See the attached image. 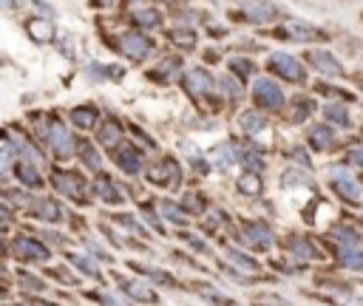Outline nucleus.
<instances>
[{
    "mask_svg": "<svg viewBox=\"0 0 363 306\" xmlns=\"http://www.w3.org/2000/svg\"><path fill=\"white\" fill-rule=\"evenodd\" d=\"M329 246H332V244H329ZM332 258H335L343 269L363 275V246H332Z\"/></svg>",
    "mask_w": 363,
    "mask_h": 306,
    "instance_id": "obj_33",
    "label": "nucleus"
},
{
    "mask_svg": "<svg viewBox=\"0 0 363 306\" xmlns=\"http://www.w3.org/2000/svg\"><path fill=\"white\" fill-rule=\"evenodd\" d=\"M17 6V0H0V8H14Z\"/></svg>",
    "mask_w": 363,
    "mask_h": 306,
    "instance_id": "obj_55",
    "label": "nucleus"
},
{
    "mask_svg": "<svg viewBox=\"0 0 363 306\" xmlns=\"http://www.w3.org/2000/svg\"><path fill=\"white\" fill-rule=\"evenodd\" d=\"M216 88H221V91H224V99H230V102L241 99V82H238V76H233V74H224V76L216 82Z\"/></svg>",
    "mask_w": 363,
    "mask_h": 306,
    "instance_id": "obj_46",
    "label": "nucleus"
},
{
    "mask_svg": "<svg viewBox=\"0 0 363 306\" xmlns=\"http://www.w3.org/2000/svg\"><path fill=\"white\" fill-rule=\"evenodd\" d=\"M111 153V162L119 167V173L122 176H128V178H136V176H142L145 173V153H142V147L139 144H133V142H122V144H116L113 150H108Z\"/></svg>",
    "mask_w": 363,
    "mask_h": 306,
    "instance_id": "obj_12",
    "label": "nucleus"
},
{
    "mask_svg": "<svg viewBox=\"0 0 363 306\" xmlns=\"http://www.w3.org/2000/svg\"><path fill=\"white\" fill-rule=\"evenodd\" d=\"M28 37L34 40V42H40V45H45V42H51L54 37H57V31H54V23L51 20H45V17H34V20H28Z\"/></svg>",
    "mask_w": 363,
    "mask_h": 306,
    "instance_id": "obj_37",
    "label": "nucleus"
},
{
    "mask_svg": "<svg viewBox=\"0 0 363 306\" xmlns=\"http://www.w3.org/2000/svg\"><path fill=\"white\" fill-rule=\"evenodd\" d=\"M284 159L292 164V167H301V170H315V164H312V156H309V150H306V144H292V147H286L284 150Z\"/></svg>",
    "mask_w": 363,
    "mask_h": 306,
    "instance_id": "obj_41",
    "label": "nucleus"
},
{
    "mask_svg": "<svg viewBox=\"0 0 363 306\" xmlns=\"http://www.w3.org/2000/svg\"><path fill=\"white\" fill-rule=\"evenodd\" d=\"M147 76L156 79V82H170V79L182 76V60H179V57H164Z\"/></svg>",
    "mask_w": 363,
    "mask_h": 306,
    "instance_id": "obj_38",
    "label": "nucleus"
},
{
    "mask_svg": "<svg viewBox=\"0 0 363 306\" xmlns=\"http://www.w3.org/2000/svg\"><path fill=\"white\" fill-rule=\"evenodd\" d=\"M281 40H292V42H323L329 34L312 23H303V20H284L281 28L275 31Z\"/></svg>",
    "mask_w": 363,
    "mask_h": 306,
    "instance_id": "obj_15",
    "label": "nucleus"
},
{
    "mask_svg": "<svg viewBox=\"0 0 363 306\" xmlns=\"http://www.w3.org/2000/svg\"><path fill=\"white\" fill-rule=\"evenodd\" d=\"M48 187L57 193V198H65L71 204H88L91 201V190H88V178L79 170L71 167H51V173L45 176Z\"/></svg>",
    "mask_w": 363,
    "mask_h": 306,
    "instance_id": "obj_3",
    "label": "nucleus"
},
{
    "mask_svg": "<svg viewBox=\"0 0 363 306\" xmlns=\"http://www.w3.org/2000/svg\"><path fill=\"white\" fill-rule=\"evenodd\" d=\"M233 241H235L241 249L252 252V255H255V252L267 255V252H272L275 244H278L272 227H269L264 218H238V221L233 224Z\"/></svg>",
    "mask_w": 363,
    "mask_h": 306,
    "instance_id": "obj_1",
    "label": "nucleus"
},
{
    "mask_svg": "<svg viewBox=\"0 0 363 306\" xmlns=\"http://www.w3.org/2000/svg\"><path fill=\"white\" fill-rule=\"evenodd\" d=\"M235 193H238L241 198H261V196H264V176L241 170V173L235 176Z\"/></svg>",
    "mask_w": 363,
    "mask_h": 306,
    "instance_id": "obj_34",
    "label": "nucleus"
},
{
    "mask_svg": "<svg viewBox=\"0 0 363 306\" xmlns=\"http://www.w3.org/2000/svg\"><path fill=\"white\" fill-rule=\"evenodd\" d=\"M43 144L51 150V156L57 162H68L77 156V144L79 139L65 128V122H60L57 116L48 119V128H45V136H43Z\"/></svg>",
    "mask_w": 363,
    "mask_h": 306,
    "instance_id": "obj_6",
    "label": "nucleus"
},
{
    "mask_svg": "<svg viewBox=\"0 0 363 306\" xmlns=\"http://www.w3.org/2000/svg\"><path fill=\"white\" fill-rule=\"evenodd\" d=\"M252 306H292V303L286 298H281V295L258 292V295H252Z\"/></svg>",
    "mask_w": 363,
    "mask_h": 306,
    "instance_id": "obj_47",
    "label": "nucleus"
},
{
    "mask_svg": "<svg viewBox=\"0 0 363 306\" xmlns=\"http://www.w3.org/2000/svg\"><path fill=\"white\" fill-rule=\"evenodd\" d=\"M130 20H133V26H139L142 31H150V28H159L162 26V14H159V8H133L130 11Z\"/></svg>",
    "mask_w": 363,
    "mask_h": 306,
    "instance_id": "obj_40",
    "label": "nucleus"
},
{
    "mask_svg": "<svg viewBox=\"0 0 363 306\" xmlns=\"http://www.w3.org/2000/svg\"><path fill=\"white\" fill-rule=\"evenodd\" d=\"M190 289H193V295H199V298H201L204 303H210V306H238V300L230 298L227 292H221L213 280L193 278V280H190Z\"/></svg>",
    "mask_w": 363,
    "mask_h": 306,
    "instance_id": "obj_22",
    "label": "nucleus"
},
{
    "mask_svg": "<svg viewBox=\"0 0 363 306\" xmlns=\"http://www.w3.org/2000/svg\"><path fill=\"white\" fill-rule=\"evenodd\" d=\"M122 142H125V125L116 122V119H99V125H96V147L99 150H113Z\"/></svg>",
    "mask_w": 363,
    "mask_h": 306,
    "instance_id": "obj_24",
    "label": "nucleus"
},
{
    "mask_svg": "<svg viewBox=\"0 0 363 306\" xmlns=\"http://www.w3.org/2000/svg\"><path fill=\"white\" fill-rule=\"evenodd\" d=\"M77 159H79V167H85L91 176L105 173V159H102V150H99L96 144L79 139V144H77Z\"/></svg>",
    "mask_w": 363,
    "mask_h": 306,
    "instance_id": "obj_31",
    "label": "nucleus"
},
{
    "mask_svg": "<svg viewBox=\"0 0 363 306\" xmlns=\"http://www.w3.org/2000/svg\"><path fill=\"white\" fill-rule=\"evenodd\" d=\"M11 173H14L17 184H20L23 190H28V193H37V190H45V187H48V181H45L43 170H40L37 164H31V162L17 159V162H14V167H11Z\"/></svg>",
    "mask_w": 363,
    "mask_h": 306,
    "instance_id": "obj_21",
    "label": "nucleus"
},
{
    "mask_svg": "<svg viewBox=\"0 0 363 306\" xmlns=\"http://www.w3.org/2000/svg\"><path fill=\"white\" fill-rule=\"evenodd\" d=\"M153 207H156L159 218L164 221V227H167V224L176 227V230H187V227H190V218H187V212L179 207V201H173V198H156Z\"/></svg>",
    "mask_w": 363,
    "mask_h": 306,
    "instance_id": "obj_28",
    "label": "nucleus"
},
{
    "mask_svg": "<svg viewBox=\"0 0 363 306\" xmlns=\"http://www.w3.org/2000/svg\"><path fill=\"white\" fill-rule=\"evenodd\" d=\"M23 212L28 218L45 224V227H57V224H62L68 218V210L57 196H31V201H28V207Z\"/></svg>",
    "mask_w": 363,
    "mask_h": 306,
    "instance_id": "obj_10",
    "label": "nucleus"
},
{
    "mask_svg": "<svg viewBox=\"0 0 363 306\" xmlns=\"http://www.w3.org/2000/svg\"><path fill=\"white\" fill-rule=\"evenodd\" d=\"M346 162L363 173V144H354V147H349V150H346Z\"/></svg>",
    "mask_w": 363,
    "mask_h": 306,
    "instance_id": "obj_50",
    "label": "nucleus"
},
{
    "mask_svg": "<svg viewBox=\"0 0 363 306\" xmlns=\"http://www.w3.org/2000/svg\"><path fill=\"white\" fill-rule=\"evenodd\" d=\"M230 68H233V74H238V79H247V76H252V71H255V65H252L250 60H244V57H233V60H230Z\"/></svg>",
    "mask_w": 363,
    "mask_h": 306,
    "instance_id": "obj_48",
    "label": "nucleus"
},
{
    "mask_svg": "<svg viewBox=\"0 0 363 306\" xmlns=\"http://www.w3.org/2000/svg\"><path fill=\"white\" fill-rule=\"evenodd\" d=\"M218 246H221V264L224 266H230V269H235V272L258 280V275L264 272V266H261V261L252 252H247V249H241L238 244H230V241H221Z\"/></svg>",
    "mask_w": 363,
    "mask_h": 306,
    "instance_id": "obj_11",
    "label": "nucleus"
},
{
    "mask_svg": "<svg viewBox=\"0 0 363 306\" xmlns=\"http://www.w3.org/2000/svg\"><path fill=\"white\" fill-rule=\"evenodd\" d=\"M326 187H329V193H332L337 201H343L346 207H360V204H363V184H360L343 164H332V167L326 170Z\"/></svg>",
    "mask_w": 363,
    "mask_h": 306,
    "instance_id": "obj_5",
    "label": "nucleus"
},
{
    "mask_svg": "<svg viewBox=\"0 0 363 306\" xmlns=\"http://www.w3.org/2000/svg\"><path fill=\"white\" fill-rule=\"evenodd\" d=\"M9 258H14L23 266H48L54 258V249L40 235L20 230L9 238Z\"/></svg>",
    "mask_w": 363,
    "mask_h": 306,
    "instance_id": "obj_2",
    "label": "nucleus"
},
{
    "mask_svg": "<svg viewBox=\"0 0 363 306\" xmlns=\"http://www.w3.org/2000/svg\"><path fill=\"white\" fill-rule=\"evenodd\" d=\"M62 255H65V264H68L79 278H94L96 283L105 280V278H102V266H99V261L91 258L85 249H65Z\"/></svg>",
    "mask_w": 363,
    "mask_h": 306,
    "instance_id": "obj_19",
    "label": "nucleus"
},
{
    "mask_svg": "<svg viewBox=\"0 0 363 306\" xmlns=\"http://www.w3.org/2000/svg\"><path fill=\"white\" fill-rule=\"evenodd\" d=\"M326 238L332 246H363V230L349 218H337L326 227Z\"/></svg>",
    "mask_w": 363,
    "mask_h": 306,
    "instance_id": "obj_16",
    "label": "nucleus"
},
{
    "mask_svg": "<svg viewBox=\"0 0 363 306\" xmlns=\"http://www.w3.org/2000/svg\"><path fill=\"white\" fill-rule=\"evenodd\" d=\"M303 60H306L315 71H320V74H326V76H343V74H346L343 65H340V60H337L335 54L323 51V48H309V51L303 54Z\"/></svg>",
    "mask_w": 363,
    "mask_h": 306,
    "instance_id": "obj_23",
    "label": "nucleus"
},
{
    "mask_svg": "<svg viewBox=\"0 0 363 306\" xmlns=\"http://www.w3.org/2000/svg\"><path fill=\"white\" fill-rule=\"evenodd\" d=\"M14 286L23 292V298H43L45 292H48V280L43 278V275H37L34 269H17L14 272Z\"/></svg>",
    "mask_w": 363,
    "mask_h": 306,
    "instance_id": "obj_26",
    "label": "nucleus"
},
{
    "mask_svg": "<svg viewBox=\"0 0 363 306\" xmlns=\"http://www.w3.org/2000/svg\"><path fill=\"white\" fill-rule=\"evenodd\" d=\"M281 252H284L292 264H301V266H306V264H312V261H323L320 246H318L309 235H303V232H286V235L281 238Z\"/></svg>",
    "mask_w": 363,
    "mask_h": 306,
    "instance_id": "obj_9",
    "label": "nucleus"
},
{
    "mask_svg": "<svg viewBox=\"0 0 363 306\" xmlns=\"http://www.w3.org/2000/svg\"><path fill=\"white\" fill-rule=\"evenodd\" d=\"M119 48H122V54H125L128 60H145V57L153 51V42H150L142 31H128V34H122Z\"/></svg>",
    "mask_w": 363,
    "mask_h": 306,
    "instance_id": "obj_29",
    "label": "nucleus"
},
{
    "mask_svg": "<svg viewBox=\"0 0 363 306\" xmlns=\"http://www.w3.org/2000/svg\"><path fill=\"white\" fill-rule=\"evenodd\" d=\"M179 207L187 212L190 221H193V218H201V215L210 210V207H207V196H204L201 190H187V193H182Z\"/></svg>",
    "mask_w": 363,
    "mask_h": 306,
    "instance_id": "obj_35",
    "label": "nucleus"
},
{
    "mask_svg": "<svg viewBox=\"0 0 363 306\" xmlns=\"http://www.w3.org/2000/svg\"><path fill=\"white\" fill-rule=\"evenodd\" d=\"M312 113H315V99H309V96H292V99H286V105H284V116H286L289 125H301V122H306Z\"/></svg>",
    "mask_w": 363,
    "mask_h": 306,
    "instance_id": "obj_32",
    "label": "nucleus"
},
{
    "mask_svg": "<svg viewBox=\"0 0 363 306\" xmlns=\"http://www.w3.org/2000/svg\"><path fill=\"white\" fill-rule=\"evenodd\" d=\"M128 269L139 272V278H145L147 283H159V286H167V289H179V278L170 275L167 269H159L153 264H142V261H128Z\"/></svg>",
    "mask_w": 363,
    "mask_h": 306,
    "instance_id": "obj_25",
    "label": "nucleus"
},
{
    "mask_svg": "<svg viewBox=\"0 0 363 306\" xmlns=\"http://www.w3.org/2000/svg\"><path fill=\"white\" fill-rule=\"evenodd\" d=\"M201 218H204V221H201L204 235H210V232H221V230L230 224V218H227V212H224V210H207Z\"/></svg>",
    "mask_w": 363,
    "mask_h": 306,
    "instance_id": "obj_43",
    "label": "nucleus"
},
{
    "mask_svg": "<svg viewBox=\"0 0 363 306\" xmlns=\"http://www.w3.org/2000/svg\"><path fill=\"white\" fill-rule=\"evenodd\" d=\"M11 224H14V210L0 198V235H3V232H9V230H11Z\"/></svg>",
    "mask_w": 363,
    "mask_h": 306,
    "instance_id": "obj_49",
    "label": "nucleus"
},
{
    "mask_svg": "<svg viewBox=\"0 0 363 306\" xmlns=\"http://www.w3.org/2000/svg\"><path fill=\"white\" fill-rule=\"evenodd\" d=\"M167 40H170V45H176V48H196L199 34H196V28H190V26H179V28H170V31H167Z\"/></svg>",
    "mask_w": 363,
    "mask_h": 306,
    "instance_id": "obj_42",
    "label": "nucleus"
},
{
    "mask_svg": "<svg viewBox=\"0 0 363 306\" xmlns=\"http://www.w3.org/2000/svg\"><path fill=\"white\" fill-rule=\"evenodd\" d=\"M357 181H360V184H363V173H360V178H357Z\"/></svg>",
    "mask_w": 363,
    "mask_h": 306,
    "instance_id": "obj_57",
    "label": "nucleus"
},
{
    "mask_svg": "<svg viewBox=\"0 0 363 306\" xmlns=\"http://www.w3.org/2000/svg\"><path fill=\"white\" fill-rule=\"evenodd\" d=\"M318 91H320V94H329V96H337V99H343V102L352 99L346 91H337V88H329V85H318Z\"/></svg>",
    "mask_w": 363,
    "mask_h": 306,
    "instance_id": "obj_51",
    "label": "nucleus"
},
{
    "mask_svg": "<svg viewBox=\"0 0 363 306\" xmlns=\"http://www.w3.org/2000/svg\"><path fill=\"white\" fill-rule=\"evenodd\" d=\"M68 119H71V125L79 128V130H94V128L99 125V110H96L94 105H77V108H71Z\"/></svg>",
    "mask_w": 363,
    "mask_h": 306,
    "instance_id": "obj_36",
    "label": "nucleus"
},
{
    "mask_svg": "<svg viewBox=\"0 0 363 306\" xmlns=\"http://www.w3.org/2000/svg\"><path fill=\"white\" fill-rule=\"evenodd\" d=\"M142 178H145L150 187H156V190H170V193H173V190H179L182 181H184V167H182V162H179L176 156L162 153L159 159H153V162L145 164Z\"/></svg>",
    "mask_w": 363,
    "mask_h": 306,
    "instance_id": "obj_4",
    "label": "nucleus"
},
{
    "mask_svg": "<svg viewBox=\"0 0 363 306\" xmlns=\"http://www.w3.org/2000/svg\"><path fill=\"white\" fill-rule=\"evenodd\" d=\"M88 190H91V198H96L105 207H125L130 198L128 187L122 181H116L111 173H96L88 184Z\"/></svg>",
    "mask_w": 363,
    "mask_h": 306,
    "instance_id": "obj_8",
    "label": "nucleus"
},
{
    "mask_svg": "<svg viewBox=\"0 0 363 306\" xmlns=\"http://www.w3.org/2000/svg\"><path fill=\"white\" fill-rule=\"evenodd\" d=\"M182 85H184V94L190 99H204V96H213V76L204 71V68H193L187 74H182Z\"/></svg>",
    "mask_w": 363,
    "mask_h": 306,
    "instance_id": "obj_20",
    "label": "nucleus"
},
{
    "mask_svg": "<svg viewBox=\"0 0 363 306\" xmlns=\"http://www.w3.org/2000/svg\"><path fill=\"white\" fill-rule=\"evenodd\" d=\"M306 144H309L312 153H332V150L340 147V139H337V133H335L332 125L318 122V125H312L306 130Z\"/></svg>",
    "mask_w": 363,
    "mask_h": 306,
    "instance_id": "obj_18",
    "label": "nucleus"
},
{
    "mask_svg": "<svg viewBox=\"0 0 363 306\" xmlns=\"http://www.w3.org/2000/svg\"><path fill=\"white\" fill-rule=\"evenodd\" d=\"M34 6H37V8H40V11H43V14H45V20H48V17H51V14H54V8H51V6H48V3H45V0H34Z\"/></svg>",
    "mask_w": 363,
    "mask_h": 306,
    "instance_id": "obj_52",
    "label": "nucleus"
},
{
    "mask_svg": "<svg viewBox=\"0 0 363 306\" xmlns=\"http://www.w3.org/2000/svg\"><path fill=\"white\" fill-rule=\"evenodd\" d=\"M128 3H133V0H128Z\"/></svg>",
    "mask_w": 363,
    "mask_h": 306,
    "instance_id": "obj_58",
    "label": "nucleus"
},
{
    "mask_svg": "<svg viewBox=\"0 0 363 306\" xmlns=\"http://www.w3.org/2000/svg\"><path fill=\"white\" fill-rule=\"evenodd\" d=\"M235 20L241 23H252V26H267L278 17V6L275 3H267V0H255V3H247L241 6L238 11H233Z\"/></svg>",
    "mask_w": 363,
    "mask_h": 306,
    "instance_id": "obj_17",
    "label": "nucleus"
},
{
    "mask_svg": "<svg viewBox=\"0 0 363 306\" xmlns=\"http://www.w3.org/2000/svg\"><path fill=\"white\" fill-rule=\"evenodd\" d=\"M179 238H182V241H184V244H187V246H190L196 255H210V252H213V246H210V244L204 241V235H199V232L182 230V232H179Z\"/></svg>",
    "mask_w": 363,
    "mask_h": 306,
    "instance_id": "obj_44",
    "label": "nucleus"
},
{
    "mask_svg": "<svg viewBox=\"0 0 363 306\" xmlns=\"http://www.w3.org/2000/svg\"><path fill=\"white\" fill-rule=\"evenodd\" d=\"M113 278H116V292L128 303H142V306H159L162 303L156 286L147 283L145 278H139V275H122V272H113Z\"/></svg>",
    "mask_w": 363,
    "mask_h": 306,
    "instance_id": "obj_7",
    "label": "nucleus"
},
{
    "mask_svg": "<svg viewBox=\"0 0 363 306\" xmlns=\"http://www.w3.org/2000/svg\"><path fill=\"white\" fill-rule=\"evenodd\" d=\"M9 258V241L0 235V261H6Z\"/></svg>",
    "mask_w": 363,
    "mask_h": 306,
    "instance_id": "obj_54",
    "label": "nucleus"
},
{
    "mask_svg": "<svg viewBox=\"0 0 363 306\" xmlns=\"http://www.w3.org/2000/svg\"><path fill=\"white\" fill-rule=\"evenodd\" d=\"M252 99H255V108L261 113L264 110H284V105H286V96L278 88V82H272L267 76H261V79L252 82Z\"/></svg>",
    "mask_w": 363,
    "mask_h": 306,
    "instance_id": "obj_14",
    "label": "nucleus"
},
{
    "mask_svg": "<svg viewBox=\"0 0 363 306\" xmlns=\"http://www.w3.org/2000/svg\"><path fill=\"white\" fill-rule=\"evenodd\" d=\"M88 298H94L99 306H130L119 292H111V289H96V292H88Z\"/></svg>",
    "mask_w": 363,
    "mask_h": 306,
    "instance_id": "obj_45",
    "label": "nucleus"
},
{
    "mask_svg": "<svg viewBox=\"0 0 363 306\" xmlns=\"http://www.w3.org/2000/svg\"><path fill=\"white\" fill-rule=\"evenodd\" d=\"M323 116H326V125H332V128H343V130H349L354 122H352V113L346 110V105L343 102H332V105H326L323 108Z\"/></svg>",
    "mask_w": 363,
    "mask_h": 306,
    "instance_id": "obj_39",
    "label": "nucleus"
},
{
    "mask_svg": "<svg viewBox=\"0 0 363 306\" xmlns=\"http://www.w3.org/2000/svg\"><path fill=\"white\" fill-rule=\"evenodd\" d=\"M267 68H269L275 76H281L284 82H292V85H303V82H306V68H303L301 60H295L292 54H284V51L269 54Z\"/></svg>",
    "mask_w": 363,
    "mask_h": 306,
    "instance_id": "obj_13",
    "label": "nucleus"
},
{
    "mask_svg": "<svg viewBox=\"0 0 363 306\" xmlns=\"http://www.w3.org/2000/svg\"><path fill=\"white\" fill-rule=\"evenodd\" d=\"M204 159H207V164H210L213 173H227L235 164V144L233 142H218Z\"/></svg>",
    "mask_w": 363,
    "mask_h": 306,
    "instance_id": "obj_30",
    "label": "nucleus"
},
{
    "mask_svg": "<svg viewBox=\"0 0 363 306\" xmlns=\"http://www.w3.org/2000/svg\"><path fill=\"white\" fill-rule=\"evenodd\" d=\"M357 227H360V230H363V215H360V221H357Z\"/></svg>",
    "mask_w": 363,
    "mask_h": 306,
    "instance_id": "obj_56",
    "label": "nucleus"
},
{
    "mask_svg": "<svg viewBox=\"0 0 363 306\" xmlns=\"http://www.w3.org/2000/svg\"><path fill=\"white\" fill-rule=\"evenodd\" d=\"M235 125H238V130H241L244 136H250V139H258L261 133L269 130V122H267V116H264L258 108L241 110V113L235 116Z\"/></svg>",
    "mask_w": 363,
    "mask_h": 306,
    "instance_id": "obj_27",
    "label": "nucleus"
},
{
    "mask_svg": "<svg viewBox=\"0 0 363 306\" xmlns=\"http://www.w3.org/2000/svg\"><path fill=\"white\" fill-rule=\"evenodd\" d=\"M6 303H9V283L0 280V306H6Z\"/></svg>",
    "mask_w": 363,
    "mask_h": 306,
    "instance_id": "obj_53",
    "label": "nucleus"
}]
</instances>
